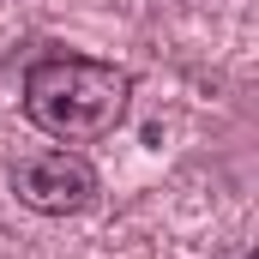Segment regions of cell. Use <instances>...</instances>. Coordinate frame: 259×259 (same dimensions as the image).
Masks as SVG:
<instances>
[{
  "instance_id": "6da1fadb",
  "label": "cell",
  "mask_w": 259,
  "mask_h": 259,
  "mask_svg": "<svg viewBox=\"0 0 259 259\" xmlns=\"http://www.w3.org/2000/svg\"><path fill=\"white\" fill-rule=\"evenodd\" d=\"M24 121L61 145H91L127 121L133 78L115 61H91V55H42L30 61L24 84H18Z\"/></svg>"
},
{
  "instance_id": "7a4b0ae2",
  "label": "cell",
  "mask_w": 259,
  "mask_h": 259,
  "mask_svg": "<svg viewBox=\"0 0 259 259\" xmlns=\"http://www.w3.org/2000/svg\"><path fill=\"white\" fill-rule=\"evenodd\" d=\"M12 193L42 217H78L97 205V169L78 151L42 145V151H24L12 163Z\"/></svg>"
}]
</instances>
